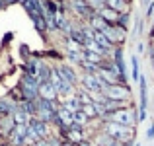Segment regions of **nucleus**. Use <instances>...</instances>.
Here are the masks:
<instances>
[{
    "label": "nucleus",
    "mask_w": 154,
    "mask_h": 146,
    "mask_svg": "<svg viewBox=\"0 0 154 146\" xmlns=\"http://www.w3.org/2000/svg\"><path fill=\"white\" fill-rule=\"evenodd\" d=\"M102 132L109 135L111 138H115L121 144H133L135 142V127H125L119 123H111V121H103L102 123Z\"/></svg>",
    "instance_id": "1"
},
{
    "label": "nucleus",
    "mask_w": 154,
    "mask_h": 146,
    "mask_svg": "<svg viewBox=\"0 0 154 146\" xmlns=\"http://www.w3.org/2000/svg\"><path fill=\"white\" fill-rule=\"evenodd\" d=\"M105 121L119 123V125H125V127H137V123H139V109H137L135 105H131V107H123V109H117V111L107 113Z\"/></svg>",
    "instance_id": "2"
},
{
    "label": "nucleus",
    "mask_w": 154,
    "mask_h": 146,
    "mask_svg": "<svg viewBox=\"0 0 154 146\" xmlns=\"http://www.w3.org/2000/svg\"><path fill=\"white\" fill-rule=\"evenodd\" d=\"M103 97L113 101H127L133 103V92L129 88V84H113V86H105L103 88Z\"/></svg>",
    "instance_id": "3"
},
{
    "label": "nucleus",
    "mask_w": 154,
    "mask_h": 146,
    "mask_svg": "<svg viewBox=\"0 0 154 146\" xmlns=\"http://www.w3.org/2000/svg\"><path fill=\"white\" fill-rule=\"evenodd\" d=\"M18 88H20V92H22V96H23V101H35L39 97V82L33 78V76L26 74V72H23Z\"/></svg>",
    "instance_id": "4"
},
{
    "label": "nucleus",
    "mask_w": 154,
    "mask_h": 146,
    "mask_svg": "<svg viewBox=\"0 0 154 146\" xmlns=\"http://www.w3.org/2000/svg\"><path fill=\"white\" fill-rule=\"evenodd\" d=\"M80 90L88 92V94H102L105 84L98 78V74H82L80 76Z\"/></svg>",
    "instance_id": "5"
},
{
    "label": "nucleus",
    "mask_w": 154,
    "mask_h": 146,
    "mask_svg": "<svg viewBox=\"0 0 154 146\" xmlns=\"http://www.w3.org/2000/svg\"><path fill=\"white\" fill-rule=\"evenodd\" d=\"M68 4H70L72 12H74L80 20H84V22H88L90 18H94V16H96V10H92L90 4H88L86 0H70Z\"/></svg>",
    "instance_id": "6"
},
{
    "label": "nucleus",
    "mask_w": 154,
    "mask_h": 146,
    "mask_svg": "<svg viewBox=\"0 0 154 146\" xmlns=\"http://www.w3.org/2000/svg\"><path fill=\"white\" fill-rule=\"evenodd\" d=\"M103 35L111 41L113 47H121L125 43V39H127V29L121 27V26H109Z\"/></svg>",
    "instance_id": "7"
},
{
    "label": "nucleus",
    "mask_w": 154,
    "mask_h": 146,
    "mask_svg": "<svg viewBox=\"0 0 154 146\" xmlns=\"http://www.w3.org/2000/svg\"><path fill=\"white\" fill-rule=\"evenodd\" d=\"M27 136V125H16L14 131L10 132V136H8V142L12 146H23V140H26Z\"/></svg>",
    "instance_id": "8"
},
{
    "label": "nucleus",
    "mask_w": 154,
    "mask_h": 146,
    "mask_svg": "<svg viewBox=\"0 0 154 146\" xmlns=\"http://www.w3.org/2000/svg\"><path fill=\"white\" fill-rule=\"evenodd\" d=\"M57 70L60 72V76H63L64 80H66L70 86H78V82H80V76L76 74V70L70 66V64H64V62H60L59 66H57Z\"/></svg>",
    "instance_id": "9"
},
{
    "label": "nucleus",
    "mask_w": 154,
    "mask_h": 146,
    "mask_svg": "<svg viewBox=\"0 0 154 146\" xmlns=\"http://www.w3.org/2000/svg\"><path fill=\"white\" fill-rule=\"evenodd\" d=\"M105 6L117 14H131V2L127 0H105Z\"/></svg>",
    "instance_id": "10"
},
{
    "label": "nucleus",
    "mask_w": 154,
    "mask_h": 146,
    "mask_svg": "<svg viewBox=\"0 0 154 146\" xmlns=\"http://www.w3.org/2000/svg\"><path fill=\"white\" fill-rule=\"evenodd\" d=\"M39 97H41V99H47V101H57L59 99V94H57V90L51 86V82H45V84H39Z\"/></svg>",
    "instance_id": "11"
},
{
    "label": "nucleus",
    "mask_w": 154,
    "mask_h": 146,
    "mask_svg": "<svg viewBox=\"0 0 154 146\" xmlns=\"http://www.w3.org/2000/svg\"><path fill=\"white\" fill-rule=\"evenodd\" d=\"M96 14L100 16V18H103L105 22L109 23V26H117V22H119V16L121 14H117V12H113V10H109L107 6H103V8H100Z\"/></svg>",
    "instance_id": "12"
},
{
    "label": "nucleus",
    "mask_w": 154,
    "mask_h": 146,
    "mask_svg": "<svg viewBox=\"0 0 154 146\" xmlns=\"http://www.w3.org/2000/svg\"><path fill=\"white\" fill-rule=\"evenodd\" d=\"M139 86H140V103H139V113H144V111H146V105H148V88H146V78H144V76H140Z\"/></svg>",
    "instance_id": "13"
},
{
    "label": "nucleus",
    "mask_w": 154,
    "mask_h": 146,
    "mask_svg": "<svg viewBox=\"0 0 154 146\" xmlns=\"http://www.w3.org/2000/svg\"><path fill=\"white\" fill-rule=\"evenodd\" d=\"M86 23H88V26H90V27H92V29H94V31H100V33H105V29H107V27H109V23L105 22L103 18H100L98 14H96L94 18H90V20H88Z\"/></svg>",
    "instance_id": "14"
},
{
    "label": "nucleus",
    "mask_w": 154,
    "mask_h": 146,
    "mask_svg": "<svg viewBox=\"0 0 154 146\" xmlns=\"http://www.w3.org/2000/svg\"><path fill=\"white\" fill-rule=\"evenodd\" d=\"M16 107H18V103H16V101H12L10 97H4V99H0V117L12 115V113L16 111Z\"/></svg>",
    "instance_id": "15"
},
{
    "label": "nucleus",
    "mask_w": 154,
    "mask_h": 146,
    "mask_svg": "<svg viewBox=\"0 0 154 146\" xmlns=\"http://www.w3.org/2000/svg\"><path fill=\"white\" fill-rule=\"evenodd\" d=\"M12 117H14V121H16V125H27L31 121V117L27 115L26 111H23L22 107H20V103H18V107H16V111L12 113Z\"/></svg>",
    "instance_id": "16"
},
{
    "label": "nucleus",
    "mask_w": 154,
    "mask_h": 146,
    "mask_svg": "<svg viewBox=\"0 0 154 146\" xmlns=\"http://www.w3.org/2000/svg\"><path fill=\"white\" fill-rule=\"evenodd\" d=\"M140 76H143V74H140L139 59H137V55H133V56H131V78L137 82V80H140Z\"/></svg>",
    "instance_id": "17"
},
{
    "label": "nucleus",
    "mask_w": 154,
    "mask_h": 146,
    "mask_svg": "<svg viewBox=\"0 0 154 146\" xmlns=\"http://www.w3.org/2000/svg\"><path fill=\"white\" fill-rule=\"evenodd\" d=\"M74 125H78L80 129H88V125H90V119H88L86 115H84L82 111L74 113Z\"/></svg>",
    "instance_id": "18"
},
{
    "label": "nucleus",
    "mask_w": 154,
    "mask_h": 146,
    "mask_svg": "<svg viewBox=\"0 0 154 146\" xmlns=\"http://www.w3.org/2000/svg\"><path fill=\"white\" fill-rule=\"evenodd\" d=\"M146 20H154V0L146 6Z\"/></svg>",
    "instance_id": "19"
},
{
    "label": "nucleus",
    "mask_w": 154,
    "mask_h": 146,
    "mask_svg": "<svg viewBox=\"0 0 154 146\" xmlns=\"http://www.w3.org/2000/svg\"><path fill=\"white\" fill-rule=\"evenodd\" d=\"M146 138H148V140H152V138H154V123L150 125V127H148V131H146Z\"/></svg>",
    "instance_id": "20"
},
{
    "label": "nucleus",
    "mask_w": 154,
    "mask_h": 146,
    "mask_svg": "<svg viewBox=\"0 0 154 146\" xmlns=\"http://www.w3.org/2000/svg\"><path fill=\"white\" fill-rule=\"evenodd\" d=\"M150 43H154V23H152V29H150Z\"/></svg>",
    "instance_id": "21"
},
{
    "label": "nucleus",
    "mask_w": 154,
    "mask_h": 146,
    "mask_svg": "<svg viewBox=\"0 0 154 146\" xmlns=\"http://www.w3.org/2000/svg\"><path fill=\"white\" fill-rule=\"evenodd\" d=\"M150 62H152V66H154V53H150Z\"/></svg>",
    "instance_id": "22"
},
{
    "label": "nucleus",
    "mask_w": 154,
    "mask_h": 146,
    "mask_svg": "<svg viewBox=\"0 0 154 146\" xmlns=\"http://www.w3.org/2000/svg\"><path fill=\"white\" fill-rule=\"evenodd\" d=\"M4 6H6V4H4V0H0V8H4Z\"/></svg>",
    "instance_id": "23"
}]
</instances>
